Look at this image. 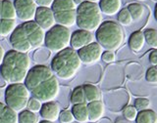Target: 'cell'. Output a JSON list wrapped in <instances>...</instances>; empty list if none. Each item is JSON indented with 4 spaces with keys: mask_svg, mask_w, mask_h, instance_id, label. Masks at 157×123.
I'll use <instances>...</instances> for the list:
<instances>
[{
    "mask_svg": "<svg viewBox=\"0 0 157 123\" xmlns=\"http://www.w3.org/2000/svg\"><path fill=\"white\" fill-rule=\"evenodd\" d=\"M118 15V22H119L120 26H124V27H129L134 23V20L131 13L129 12L128 8H123L120 10V12L117 14Z\"/></svg>",
    "mask_w": 157,
    "mask_h": 123,
    "instance_id": "cell-30",
    "label": "cell"
},
{
    "mask_svg": "<svg viewBox=\"0 0 157 123\" xmlns=\"http://www.w3.org/2000/svg\"><path fill=\"white\" fill-rule=\"evenodd\" d=\"M94 40L92 32L83 31V29H78L71 34V48L74 50H80L82 47H85L88 44H90Z\"/></svg>",
    "mask_w": 157,
    "mask_h": 123,
    "instance_id": "cell-14",
    "label": "cell"
},
{
    "mask_svg": "<svg viewBox=\"0 0 157 123\" xmlns=\"http://www.w3.org/2000/svg\"><path fill=\"white\" fill-rule=\"evenodd\" d=\"M86 101V95L83 91L82 86H78L73 90L71 94V103L72 105H78V104H85Z\"/></svg>",
    "mask_w": 157,
    "mask_h": 123,
    "instance_id": "cell-29",
    "label": "cell"
},
{
    "mask_svg": "<svg viewBox=\"0 0 157 123\" xmlns=\"http://www.w3.org/2000/svg\"><path fill=\"white\" fill-rule=\"evenodd\" d=\"M41 102L37 100L36 98H29V103H28V106H27V110H31L33 112H39V110H40L41 109Z\"/></svg>",
    "mask_w": 157,
    "mask_h": 123,
    "instance_id": "cell-35",
    "label": "cell"
},
{
    "mask_svg": "<svg viewBox=\"0 0 157 123\" xmlns=\"http://www.w3.org/2000/svg\"><path fill=\"white\" fill-rule=\"evenodd\" d=\"M71 34L68 27L55 24L45 32L44 45L50 52L58 53L70 46Z\"/></svg>",
    "mask_w": 157,
    "mask_h": 123,
    "instance_id": "cell-7",
    "label": "cell"
},
{
    "mask_svg": "<svg viewBox=\"0 0 157 123\" xmlns=\"http://www.w3.org/2000/svg\"><path fill=\"white\" fill-rule=\"evenodd\" d=\"M102 24V13L97 3L85 1L77 7L76 24L80 29L96 31Z\"/></svg>",
    "mask_w": 157,
    "mask_h": 123,
    "instance_id": "cell-5",
    "label": "cell"
},
{
    "mask_svg": "<svg viewBox=\"0 0 157 123\" xmlns=\"http://www.w3.org/2000/svg\"><path fill=\"white\" fill-rule=\"evenodd\" d=\"M129 95L125 90H119L106 96L105 104L112 111H120L129 104Z\"/></svg>",
    "mask_w": 157,
    "mask_h": 123,
    "instance_id": "cell-12",
    "label": "cell"
},
{
    "mask_svg": "<svg viewBox=\"0 0 157 123\" xmlns=\"http://www.w3.org/2000/svg\"><path fill=\"white\" fill-rule=\"evenodd\" d=\"M81 67L82 62L78 52L68 47L56 53L51 61L50 68L57 77L68 80L76 75Z\"/></svg>",
    "mask_w": 157,
    "mask_h": 123,
    "instance_id": "cell-3",
    "label": "cell"
},
{
    "mask_svg": "<svg viewBox=\"0 0 157 123\" xmlns=\"http://www.w3.org/2000/svg\"><path fill=\"white\" fill-rule=\"evenodd\" d=\"M54 18L57 24H60L65 27H71L74 24H76L77 21V10H72V11L55 13Z\"/></svg>",
    "mask_w": 157,
    "mask_h": 123,
    "instance_id": "cell-17",
    "label": "cell"
},
{
    "mask_svg": "<svg viewBox=\"0 0 157 123\" xmlns=\"http://www.w3.org/2000/svg\"><path fill=\"white\" fill-rule=\"evenodd\" d=\"M87 110H88V117H90V122H96L99 121L105 112V107L104 104L101 101H95L87 104Z\"/></svg>",
    "mask_w": 157,
    "mask_h": 123,
    "instance_id": "cell-18",
    "label": "cell"
},
{
    "mask_svg": "<svg viewBox=\"0 0 157 123\" xmlns=\"http://www.w3.org/2000/svg\"><path fill=\"white\" fill-rule=\"evenodd\" d=\"M95 37L97 43L105 50L116 51L124 43L125 32L118 23L105 21L96 29Z\"/></svg>",
    "mask_w": 157,
    "mask_h": 123,
    "instance_id": "cell-4",
    "label": "cell"
},
{
    "mask_svg": "<svg viewBox=\"0 0 157 123\" xmlns=\"http://www.w3.org/2000/svg\"><path fill=\"white\" fill-rule=\"evenodd\" d=\"M59 121L61 123H73L75 118H74L72 111L70 110H62L59 114Z\"/></svg>",
    "mask_w": 157,
    "mask_h": 123,
    "instance_id": "cell-37",
    "label": "cell"
},
{
    "mask_svg": "<svg viewBox=\"0 0 157 123\" xmlns=\"http://www.w3.org/2000/svg\"><path fill=\"white\" fill-rule=\"evenodd\" d=\"M31 70V59L28 54L15 50L6 52L2 65L0 66V74L8 84L24 83Z\"/></svg>",
    "mask_w": 157,
    "mask_h": 123,
    "instance_id": "cell-2",
    "label": "cell"
},
{
    "mask_svg": "<svg viewBox=\"0 0 157 123\" xmlns=\"http://www.w3.org/2000/svg\"><path fill=\"white\" fill-rule=\"evenodd\" d=\"M61 112V107L56 102H46L43 103L41 109L39 110V114L43 118V120H47L50 122H55L59 118V114Z\"/></svg>",
    "mask_w": 157,
    "mask_h": 123,
    "instance_id": "cell-15",
    "label": "cell"
},
{
    "mask_svg": "<svg viewBox=\"0 0 157 123\" xmlns=\"http://www.w3.org/2000/svg\"><path fill=\"white\" fill-rule=\"evenodd\" d=\"M1 19L3 20H16V10L14 7V3L11 0H3L2 1V11Z\"/></svg>",
    "mask_w": 157,
    "mask_h": 123,
    "instance_id": "cell-23",
    "label": "cell"
},
{
    "mask_svg": "<svg viewBox=\"0 0 157 123\" xmlns=\"http://www.w3.org/2000/svg\"><path fill=\"white\" fill-rule=\"evenodd\" d=\"M29 98H31V93L24 83L9 84L5 90L6 106L18 114L27 109Z\"/></svg>",
    "mask_w": 157,
    "mask_h": 123,
    "instance_id": "cell-6",
    "label": "cell"
},
{
    "mask_svg": "<svg viewBox=\"0 0 157 123\" xmlns=\"http://www.w3.org/2000/svg\"><path fill=\"white\" fill-rule=\"evenodd\" d=\"M149 63L152 67L157 66V49H154L149 53Z\"/></svg>",
    "mask_w": 157,
    "mask_h": 123,
    "instance_id": "cell-40",
    "label": "cell"
},
{
    "mask_svg": "<svg viewBox=\"0 0 157 123\" xmlns=\"http://www.w3.org/2000/svg\"><path fill=\"white\" fill-rule=\"evenodd\" d=\"M50 54L51 52L49 51L46 47L37 48L36 49V52L33 54V60L36 63H45L46 61H48V59L50 58Z\"/></svg>",
    "mask_w": 157,
    "mask_h": 123,
    "instance_id": "cell-32",
    "label": "cell"
},
{
    "mask_svg": "<svg viewBox=\"0 0 157 123\" xmlns=\"http://www.w3.org/2000/svg\"><path fill=\"white\" fill-rule=\"evenodd\" d=\"M137 110L135 107V106H126L124 109H123V115H124V118H126L129 121H134L136 118L137 115Z\"/></svg>",
    "mask_w": 157,
    "mask_h": 123,
    "instance_id": "cell-33",
    "label": "cell"
},
{
    "mask_svg": "<svg viewBox=\"0 0 157 123\" xmlns=\"http://www.w3.org/2000/svg\"><path fill=\"white\" fill-rule=\"evenodd\" d=\"M77 52L81 59L82 63L92 65V63H97L101 59L103 48L97 42H92L82 47L80 50H78Z\"/></svg>",
    "mask_w": 157,
    "mask_h": 123,
    "instance_id": "cell-10",
    "label": "cell"
},
{
    "mask_svg": "<svg viewBox=\"0 0 157 123\" xmlns=\"http://www.w3.org/2000/svg\"><path fill=\"white\" fill-rule=\"evenodd\" d=\"M137 1H144V0H137Z\"/></svg>",
    "mask_w": 157,
    "mask_h": 123,
    "instance_id": "cell-49",
    "label": "cell"
},
{
    "mask_svg": "<svg viewBox=\"0 0 157 123\" xmlns=\"http://www.w3.org/2000/svg\"><path fill=\"white\" fill-rule=\"evenodd\" d=\"M101 59L103 62H105L107 63H111L113 62H115L116 60V56L115 54L113 53V51H105L102 53V56H101Z\"/></svg>",
    "mask_w": 157,
    "mask_h": 123,
    "instance_id": "cell-38",
    "label": "cell"
},
{
    "mask_svg": "<svg viewBox=\"0 0 157 123\" xmlns=\"http://www.w3.org/2000/svg\"><path fill=\"white\" fill-rule=\"evenodd\" d=\"M72 114L75 120L80 123H87L90 121L88 117V110L87 105L86 104H78V105H73L72 107Z\"/></svg>",
    "mask_w": 157,
    "mask_h": 123,
    "instance_id": "cell-20",
    "label": "cell"
},
{
    "mask_svg": "<svg viewBox=\"0 0 157 123\" xmlns=\"http://www.w3.org/2000/svg\"><path fill=\"white\" fill-rule=\"evenodd\" d=\"M145 42L153 49H157V31L154 28H148L144 31Z\"/></svg>",
    "mask_w": 157,
    "mask_h": 123,
    "instance_id": "cell-31",
    "label": "cell"
},
{
    "mask_svg": "<svg viewBox=\"0 0 157 123\" xmlns=\"http://www.w3.org/2000/svg\"><path fill=\"white\" fill-rule=\"evenodd\" d=\"M115 123H132V121L127 120L126 118H118Z\"/></svg>",
    "mask_w": 157,
    "mask_h": 123,
    "instance_id": "cell-42",
    "label": "cell"
},
{
    "mask_svg": "<svg viewBox=\"0 0 157 123\" xmlns=\"http://www.w3.org/2000/svg\"><path fill=\"white\" fill-rule=\"evenodd\" d=\"M98 6L103 15L113 17L122 9V0H100Z\"/></svg>",
    "mask_w": 157,
    "mask_h": 123,
    "instance_id": "cell-16",
    "label": "cell"
},
{
    "mask_svg": "<svg viewBox=\"0 0 157 123\" xmlns=\"http://www.w3.org/2000/svg\"><path fill=\"white\" fill-rule=\"evenodd\" d=\"M136 123H157V114L152 110H140L137 112Z\"/></svg>",
    "mask_w": 157,
    "mask_h": 123,
    "instance_id": "cell-25",
    "label": "cell"
},
{
    "mask_svg": "<svg viewBox=\"0 0 157 123\" xmlns=\"http://www.w3.org/2000/svg\"><path fill=\"white\" fill-rule=\"evenodd\" d=\"M0 123H19L18 122V112L5 106L4 110L0 115Z\"/></svg>",
    "mask_w": 157,
    "mask_h": 123,
    "instance_id": "cell-26",
    "label": "cell"
},
{
    "mask_svg": "<svg viewBox=\"0 0 157 123\" xmlns=\"http://www.w3.org/2000/svg\"><path fill=\"white\" fill-rule=\"evenodd\" d=\"M5 104H3V103H1L0 102V115H1V114H2V111H3V110H4V107H5Z\"/></svg>",
    "mask_w": 157,
    "mask_h": 123,
    "instance_id": "cell-44",
    "label": "cell"
},
{
    "mask_svg": "<svg viewBox=\"0 0 157 123\" xmlns=\"http://www.w3.org/2000/svg\"><path fill=\"white\" fill-rule=\"evenodd\" d=\"M29 42L31 43L33 49H37L43 46L45 31L38 26L34 21L24 22L21 24Z\"/></svg>",
    "mask_w": 157,
    "mask_h": 123,
    "instance_id": "cell-8",
    "label": "cell"
},
{
    "mask_svg": "<svg viewBox=\"0 0 157 123\" xmlns=\"http://www.w3.org/2000/svg\"><path fill=\"white\" fill-rule=\"evenodd\" d=\"M9 41L12 46V49L17 52L28 54L29 51L33 50L31 43L29 42L21 24L17 26V27L13 31L11 35H10Z\"/></svg>",
    "mask_w": 157,
    "mask_h": 123,
    "instance_id": "cell-11",
    "label": "cell"
},
{
    "mask_svg": "<svg viewBox=\"0 0 157 123\" xmlns=\"http://www.w3.org/2000/svg\"><path fill=\"white\" fill-rule=\"evenodd\" d=\"M0 1H3V0H0Z\"/></svg>",
    "mask_w": 157,
    "mask_h": 123,
    "instance_id": "cell-50",
    "label": "cell"
},
{
    "mask_svg": "<svg viewBox=\"0 0 157 123\" xmlns=\"http://www.w3.org/2000/svg\"><path fill=\"white\" fill-rule=\"evenodd\" d=\"M37 7H48L50 8L54 0H33Z\"/></svg>",
    "mask_w": 157,
    "mask_h": 123,
    "instance_id": "cell-39",
    "label": "cell"
},
{
    "mask_svg": "<svg viewBox=\"0 0 157 123\" xmlns=\"http://www.w3.org/2000/svg\"><path fill=\"white\" fill-rule=\"evenodd\" d=\"M19 123H39V117L36 112H33L29 110H24L18 114Z\"/></svg>",
    "mask_w": 157,
    "mask_h": 123,
    "instance_id": "cell-27",
    "label": "cell"
},
{
    "mask_svg": "<svg viewBox=\"0 0 157 123\" xmlns=\"http://www.w3.org/2000/svg\"><path fill=\"white\" fill-rule=\"evenodd\" d=\"M1 11H2V1H0V19H1Z\"/></svg>",
    "mask_w": 157,
    "mask_h": 123,
    "instance_id": "cell-47",
    "label": "cell"
},
{
    "mask_svg": "<svg viewBox=\"0 0 157 123\" xmlns=\"http://www.w3.org/2000/svg\"><path fill=\"white\" fill-rule=\"evenodd\" d=\"M154 18H155V21L157 22V3H156L155 8H154Z\"/></svg>",
    "mask_w": 157,
    "mask_h": 123,
    "instance_id": "cell-45",
    "label": "cell"
},
{
    "mask_svg": "<svg viewBox=\"0 0 157 123\" xmlns=\"http://www.w3.org/2000/svg\"><path fill=\"white\" fill-rule=\"evenodd\" d=\"M34 22L40 27L44 31H49L56 24L54 14L51 8L48 7H37L36 16H34Z\"/></svg>",
    "mask_w": 157,
    "mask_h": 123,
    "instance_id": "cell-13",
    "label": "cell"
},
{
    "mask_svg": "<svg viewBox=\"0 0 157 123\" xmlns=\"http://www.w3.org/2000/svg\"><path fill=\"white\" fill-rule=\"evenodd\" d=\"M83 91H85L86 95V101L87 103L95 102V101H100L101 100V92L93 84H85L82 86Z\"/></svg>",
    "mask_w": 157,
    "mask_h": 123,
    "instance_id": "cell-22",
    "label": "cell"
},
{
    "mask_svg": "<svg viewBox=\"0 0 157 123\" xmlns=\"http://www.w3.org/2000/svg\"><path fill=\"white\" fill-rule=\"evenodd\" d=\"M74 2H75V4L77 5V6H78V5H81L82 2H85L86 0H73Z\"/></svg>",
    "mask_w": 157,
    "mask_h": 123,
    "instance_id": "cell-43",
    "label": "cell"
},
{
    "mask_svg": "<svg viewBox=\"0 0 157 123\" xmlns=\"http://www.w3.org/2000/svg\"><path fill=\"white\" fill-rule=\"evenodd\" d=\"M86 1H88V2H92V3H97L100 1V0H86Z\"/></svg>",
    "mask_w": 157,
    "mask_h": 123,
    "instance_id": "cell-46",
    "label": "cell"
},
{
    "mask_svg": "<svg viewBox=\"0 0 157 123\" xmlns=\"http://www.w3.org/2000/svg\"><path fill=\"white\" fill-rule=\"evenodd\" d=\"M129 12L131 13L134 22H140L144 17V7L140 3H131L127 7Z\"/></svg>",
    "mask_w": 157,
    "mask_h": 123,
    "instance_id": "cell-28",
    "label": "cell"
},
{
    "mask_svg": "<svg viewBox=\"0 0 157 123\" xmlns=\"http://www.w3.org/2000/svg\"><path fill=\"white\" fill-rule=\"evenodd\" d=\"M24 84L31 95L41 103L55 101L60 91L57 76L51 68L44 65H36L31 67Z\"/></svg>",
    "mask_w": 157,
    "mask_h": 123,
    "instance_id": "cell-1",
    "label": "cell"
},
{
    "mask_svg": "<svg viewBox=\"0 0 157 123\" xmlns=\"http://www.w3.org/2000/svg\"><path fill=\"white\" fill-rule=\"evenodd\" d=\"M145 44V38L144 34L141 31H134L129 38V47L131 50L135 53H139L142 50Z\"/></svg>",
    "mask_w": 157,
    "mask_h": 123,
    "instance_id": "cell-19",
    "label": "cell"
},
{
    "mask_svg": "<svg viewBox=\"0 0 157 123\" xmlns=\"http://www.w3.org/2000/svg\"><path fill=\"white\" fill-rule=\"evenodd\" d=\"M151 102L146 98H137L135 101V107L137 110V111L149 110Z\"/></svg>",
    "mask_w": 157,
    "mask_h": 123,
    "instance_id": "cell-34",
    "label": "cell"
},
{
    "mask_svg": "<svg viewBox=\"0 0 157 123\" xmlns=\"http://www.w3.org/2000/svg\"><path fill=\"white\" fill-rule=\"evenodd\" d=\"M145 79L150 84H157V68L156 67H150L146 71Z\"/></svg>",
    "mask_w": 157,
    "mask_h": 123,
    "instance_id": "cell-36",
    "label": "cell"
},
{
    "mask_svg": "<svg viewBox=\"0 0 157 123\" xmlns=\"http://www.w3.org/2000/svg\"><path fill=\"white\" fill-rule=\"evenodd\" d=\"M5 51H4V49L0 46V66L2 65V63H3V60H4V57H5Z\"/></svg>",
    "mask_w": 157,
    "mask_h": 123,
    "instance_id": "cell-41",
    "label": "cell"
},
{
    "mask_svg": "<svg viewBox=\"0 0 157 123\" xmlns=\"http://www.w3.org/2000/svg\"><path fill=\"white\" fill-rule=\"evenodd\" d=\"M39 123H54V122H50V121H47V120H42V121H40Z\"/></svg>",
    "mask_w": 157,
    "mask_h": 123,
    "instance_id": "cell-48",
    "label": "cell"
},
{
    "mask_svg": "<svg viewBox=\"0 0 157 123\" xmlns=\"http://www.w3.org/2000/svg\"><path fill=\"white\" fill-rule=\"evenodd\" d=\"M156 68H157V66H156Z\"/></svg>",
    "mask_w": 157,
    "mask_h": 123,
    "instance_id": "cell-51",
    "label": "cell"
},
{
    "mask_svg": "<svg viewBox=\"0 0 157 123\" xmlns=\"http://www.w3.org/2000/svg\"><path fill=\"white\" fill-rule=\"evenodd\" d=\"M17 18L22 22L33 21L37 5L33 0H14Z\"/></svg>",
    "mask_w": 157,
    "mask_h": 123,
    "instance_id": "cell-9",
    "label": "cell"
},
{
    "mask_svg": "<svg viewBox=\"0 0 157 123\" xmlns=\"http://www.w3.org/2000/svg\"><path fill=\"white\" fill-rule=\"evenodd\" d=\"M16 27H17L16 20L0 19V37L10 36Z\"/></svg>",
    "mask_w": 157,
    "mask_h": 123,
    "instance_id": "cell-24",
    "label": "cell"
},
{
    "mask_svg": "<svg viewBox=\"0 0 157 123\" xmlns=\"http://www.w3.org/2000/svg\"><path fill=\"white\" fill-rule=\"evenodd\" d=\"M77 5L73 0H54L51 5V10L53 14L72 11V10H77Z\"/></svg>",
    "mask_w": 157,
    "mask_h": 123,
    "instance_id": "cell-21",
    "label": "cell"
}]
</instances>
